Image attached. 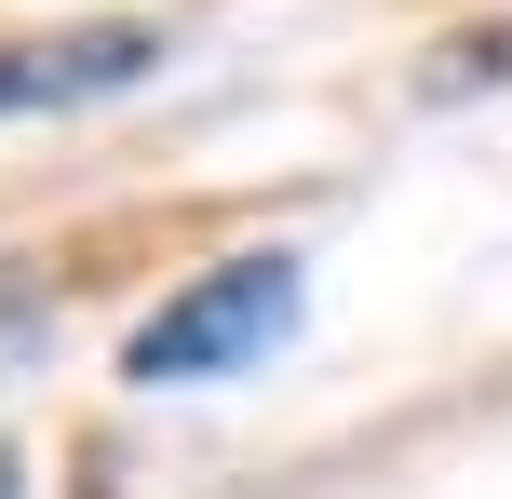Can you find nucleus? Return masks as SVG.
<instances>
[{
  "instance_id": "obj_1",
  "label": "nucleus",
  "mask_w": 512,
  "mask_h": 499,
  "mask_svg": "<svg viewBox=\"0 0 512 499\" xmlns=\"http://www.w3.org/2000/svg\"><path fill=\"white\" fill-rule=\"evenodd\" d=\"M297 324V257H216L189 297H162L135 324V378L149 392H189V378H230L243 351H270Z\"/></svg>"
},
{
  "instance_id": "obj_3",
  "label": "nucleus",
  "mask_w": 512,
  "mask_h": 499,
  "mask_svg": "<svg viewBox=\"0 0 512 499\" xmlns=\"http://www.w3.org/2000/svg\"><path fill=\"white\" fill-rule=\"evenodd\" d=\"M0 499H14V459H0Z\"/></svg>"
},
{
  "instance_id": "obj_2",
  "label": "nucleus",
  "mask_w": 512,
  "mask_h": 499,
  "mask_svg": "<svg viewBox=\"0 0 512 499\" xmlns=\"http://www.w3.org/2000/svg\"><path fill=\"white\" fill-rule=\"evenodd\" d=\"M162 68V27H54V41H0V122L27 108H81Z\"/></svg>"
}]
</instances>
